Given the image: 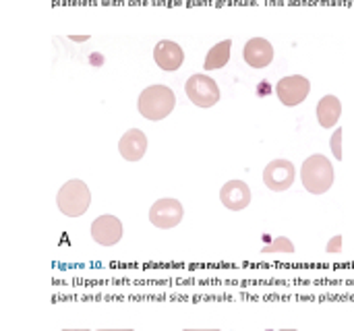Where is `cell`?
<instances>
[{"instance_id":"1","label":"cell","mask_w":354,"mask_h":331,"mask_svg":"<svg viewBox=\"0 0 354 331\" xmlns=\"http://www.w3.org/2000/svg\"><path fill=\"white\" fill-rule=\"evenodd\" d=\"M176 106V95L166 85H149L139 93L137 108L147 120H164Z\"/></svg>"},{"instance_id":"2","label":"cell","mask_w":354,"mask_h":331,"mask_svg":"<svg viewBox=\"0 0 354 331\" xmlns=\"http://www.w3.org/2000/svg\"><path fill=\"white\" fill-rule=\"evenodd\" d=\"M301 180L303 187L313 195H324L334 185V166L326 155H311L305 160L301 168Z\"/></svg>"},{"instance_id":"3","label":"cell","mask_w":354,"mask_h":331,"mask_svg":"<svg viewBox=\"0 0 354 331\" xmlns=\"http://www.w3.org/2000/svg\"><path fill=\"white\" fill-rule=\"evenodd\" d=\"M56 205L58 209L66 216V218H79L83 216L89 205H91V193H89V187L79 180V178H73L68 182H64L56 195Z\"/></svg>"},{"instance_id":"4","label":"cell","mask_w":354,"mask_h":331,"mask_svg":"<svg viewBox=\"0 0 354 331\" xmlns=\"http://www.w3.org/2000/svg\"><path fill=\"white\" fill-rule=\"evenodd\" d=\"M185 93L199 108H212V106H216L220 102V87H218V83L212 77L201 75V73L187 79Z\"/></svg>"},{"instance_id":"5","label":"cell","mask_w":354,"mask_h":331,"mask_svg":"<svg viewBox=\"0 0 354 331\" xmlns=\"http://www.w3.org/2000/svg\"><path fill=\"white\" fill-rule=\"evenodd\" d=\"M311 93V81L303 75H290V77H284L278 81L276 85V95L278 100L292 108V106H299L307 100V95Z\"/></svg>"},{"instance_id":"6","label":"cell","mask_w":354,"mask_h":331,"mask_svg":"<svg viewBox=\"0 0 354 331\" xmlns=\"http://www.w3.org/2000/svg\"><path fill=\"white\" fill-rule=\"evenodd\" d=\"M183 216H185V209H183L180 201L172 199V197L158 199L149 209V222L162 230H170V228L178 226Z\"/></svg>"},{"instance_id":"7","label":"cell","mask_w":354,"mask_h":331,"mask_svg":"<svg viewBox=\"0 0 354 331\" xmlns=\"http://www.w3.org/2000/svg\"><path fill=\"white\" fill-rule=\"evenodd\" d=\"M297 178V170H295V164L290 160H274L266 166L263 170V182L268 189L272 191H288L292 187Z\"/></svg>"},{"instance_id":"8","label":"cell","mask_w":354,"mask_h":331,"mask_svg":"<svg viewBox=\"0 0 354 331\" xmlns=\"http://www.w3.org/2000/svg\"><path fill=\"white\" fill-rule=\"evenodd\" d=\"M122 222L116 216L104 214L91 224V238L102 247H114L122 238Z\"/></svg>"},{"instance_id":"9","label":"cell","mask_w":354,"mask_h":331,"mask_svg":"<svg viewBox=\"0 0 354 331\" xmlns=\"http://www.w3.org/2000/svg\"><path fill=\"white\" fill-rule=\"evenodd\" d=\"M153 60L156 64L166 70V73H172V70H178L185 62V52L183 48L176 44V41H170V39H162L156 44L153 48Z\"/></svg>"},{"instance_id":"10","label":"cell","mask_w":354,"mask_h":331,"mask_svg":"<svg viewBox=\"0 0 354 331\" xmlns=\"http://www.w3.org/2000/svg\"><path fill=\"white\" fill-rule=\"evenodd\" d=\"M243 58L253 68H266L274 60V46L266 37H253L245 44Z\"/></svg>"},{"instance_id":"11","label":"cell","mask_w":354,"mask_h":331,"mask_svg":"<svg viewBox=\"0 0 354 331\" xmlns=\"http://www.w3.org/2000/svg\"><path fill=\"white\" fill-rule=\"evenodd\" d=\"M220 199H222L224 207H228L232 211H241L251 203V189L243 180H228L220 191Z\"/></svg>"},{"instance_id":"12","label":"cell","mask_w":354,"mask_h":331,"mask_svg":"<svg viewBox=\"0 0 354 331\" xmlns=\"http://www.w3.org/2000/svg\"><path fill=\"white\" fill-rule=\"evenodd\" d=\"M118 151L129 162H139L147 151V137L141 129L127 131L118 141Z\"/></svg>"},{"instance_id":"13","label":"cell","mask_w":354,"mask_h":331,"mask_svg":"<svg viewBox=\"0 0 354 331\" xmlns=\"http://www.w3.org/2000/svg\"><path fill=\"white\" fill-rule=\"evenodd\" d=\"M342 116V102L336 95H324L317 104V122L324 129H332L338 124Z\"/></svg>"},{"instance_id":"14","label":"cell","mask_w":354,"mask_h":331,"mask_svg":"<svg viewBox=\"0 0 354 331\" xmlns=\"http://www.w3.org/2000/svg\"><path fill=\"white\" fill-rule=\"evenodd\" d=\"M230 48H232V39H224V41H218L205 56V62H203V68L205 70H216V68H222L228 64L230 60Z\"/></svg>"},{"instance_id":"15","label":"cell","mask_w":354,"mask_h":331,"mask_svg":"<svg viewBox=\"0 0 354 331\" xmlns=\"http://www.w3.org/2000/svg\"><path fill=\"white\" fill-rule=\"evenodd\" d=\"M261 251H263V253H292V251H295V245H292V240L280 236V238L272 240L268 247H263Z\"/></svg>"},{"instance_id":"16","label":"cell","mask_w":354,"mask_h":331,"mask_svg":"<svg viewBox=\"0 0 354 331\" xmlns=\"http://www.w3.org/2000/svg\"><path fill=\"white\" fill-rule=\"evenodd\" d=\"M330 147H332L334 158L340 162V160L344 158V155H342V129L334 131V135H332V139H330Z\"/></svg>"},{"instance_id":"17","label":"cell","mask_w":354,"mask_h":331,"mask_svg":"<svg viewBox=\"0 0 354 331\" xmlns=\"http://www.w3.org/2000/svg\"><path fill=\"white\" fill-rule=\"evenodd\" d=\"M328 251H330V253H340V251H342V236H334V238L328 243Z\"/></svg>"},{"instance_id":"18","label":"cell","mask_w":354,"mask_h":331,"mask_svg":"<svg viewBox=\"0 0 354 331\" xmlns=\"http://www.w3.org/2000/svg\"><path fill=\"white\" fill-rule=\"evenodd\" d=\"M71 39H75V41H85V39H87V35H81V37H73V35H71Z\"/></svg>"},{"instance_id":"19","label":"cell","mask_w":354,"mask_h":331,"mask_svg":"<svg viewBox=\"0 0 354 331\" xmlns=\"http://www.w3.org/2000/svg\"><path fill=\"white\" fill-rule=\"evenodd\" d=\"M100 331H133V330H100Z\"/></svg>"},{"instance_id":"20","label":"cell","mask_w":354,"mask_h":331,"mask_svg":"<svg viewBox=\"0 0 354 331\" xmlns=\"http://www.w3.org/2000/svg\"><path fill=\"white\" fill-rule=\"evenodd\" d=\"M185 331H218V330H185Z\"/></svg>"},{"instance_id":"21","label":"cell","mask_w":354,"mask_h":331,"mask_svg":"<svg viewBox=\"0 0 354 331\" xmlns=\"http://www.w3.org/2000/svg\"><path fill=\"white\" fill-rule=\"evenodd\" d=\"M64 331H87V330H64Z\"/></svg>"}]
</instances>
